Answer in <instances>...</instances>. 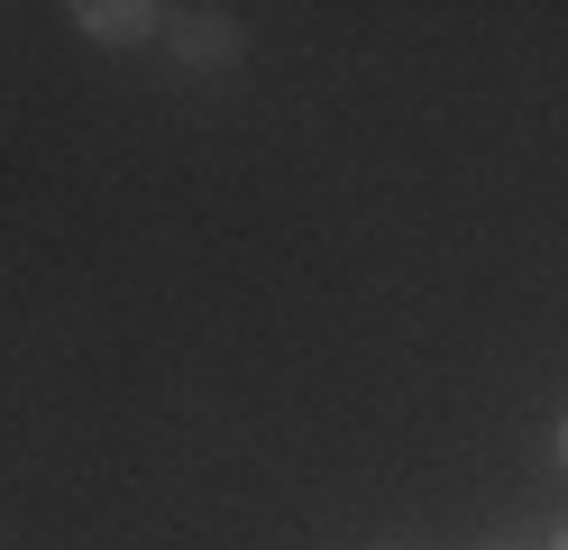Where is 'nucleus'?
<instances>
[{
	"mask_svg": "<svg viewBox=\"0 0 568 550\" xmlns=\"http://www.w3.org/2000/svg\"><path fill=\"white\" fill-rule=\"evenodd\" d=\"M174 47H184V64H230L239 56V28H230V10H202L193 28H174Z\"/></svg>",
	"mask_w": 568,
	"mask_h": 550,
	"instance_id": "obj_2",
	"label": "nucleus"
},
{
	"mask_svg": "<svg viewBox=\"0 0 568 550\" xmlns=\"http://www.w3.org/2000/svg\"><path fill=\"white\" fill-rule=\"evenodd\" d=\"M559 468H568V422H559Z\"/></svg>",
	"mask_w": 568,
	"mask_h": 550,
	"instance_id": "obj_3",
	"label": "nucleus"
},
{
	"mask_svg": "<svg viewBox=\"0 0 568 550\" xmlns=\"http://www.w3.org/2000/svg\"><path fill=\"white\" fill-rule=\"evenodd\" d=\"M550 550H568V523H559V541H550Z\"/></svg>",
	"mask_w": 568,
	"mask_h": 550,
	"instance_id": "obj_4",
	"label": "nucleus"
},
{
	"mask_svg": "<svg viewBox=\"0 0 568 550\" xmlns=\"http://www.w3.org/2000/svg\"><path fill=\"white\" fill-rule=\"evenodd\" d=\"M64 19H74L92 47H148V37L165 28V10H156V0H74Z\"/></svg>",
	"mask_w": 568,
	"mask_h": 550,
	"instance_id": "obj_1",
	"label": "nucleus"
}]
</instances>
